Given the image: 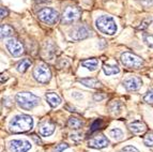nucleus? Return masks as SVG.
<instances>
[{
	"instance_id": "f257e3e1",
	"label": "nucleus",
	"mask_w": 153,
	"mask_h": 152,
	"mask_svg": "<svg viewBox=\"0 0 153 152\" xmlns=\"http://www.w3.org/2000/svg\"><path fill=\"white\" fill-rule=\"evenodd\" d=\"M33 127L32 117L28 115H18L10 121L9 127L13 133H24L30 131Z\"/></svg>"
},
{
	"instance_id": "f03ea898",
	"label": "nucleus",
	"mask_w": 153,
	"mask_h": 152,
	"mask_svg": "<svg viewBox=\"0 0 153 152\" xmlns=\"http://www.w3.org/2000/svg\"><path fill=\"white\" fill-rule=\"evenodd\" d=\"M15 101L17 105L23 109H32L33 107H36L40 103V99L38 96L34 95L33 93L30 92H19L16 94Z\"/></svg>"
},
{
	"instance_id": "7ed1b4c3",
	"label": "nucleus",
	"mask_w": 153,
	"mask_h": 152,
	"mask_svg": "<svg viewBox=\"0 0 153 152\" xmlns=\"http://www.w3.org/2000/svg\"><path fill=\"white\" fill-rule=\"evenodd\" d=\"M95 26L101 32L108 34V36H112L115 34L117 31V25L116 22L111 16L107 15H102L100 16L97 20H95Z\"/></svg>"
},
{
	"instance_id": "20e7f679",
	"label": "nucleus",
	"mask_w": 153,
	"mask_h": 152,
	"mask_svg": "<svg viewBox=\"0 0 153 152\" xmlns=\"http://www.w3.org/2000/svg\"><path fill=\"white\" fill-rule=\"evenodd\" d=\"M121 62L124 66L128 69H140L143 66V60L135 54L125 51L121 55Z\"/></svg>"
},
{
	"instance_id": "39448f33",
	"label": "nucleus",
	"mask_w": 153,
	"mask_h": 152,
	"mask_svg": "<svg viewBox=\"0 0 153 152\" xmlns=\"http://www.w3.org/2000/svg\"><path fill=\"white\" fill-rule=\"evenodd\" d=\"M38 17L43 23L48 24V25H55L56 23H58L60 15H59V13L56 10H54V9L44 8L41 11H39Z\"/></svg>"
},
{
	"instance_id": "423d86ee",
	"label": "nucleus",
	"mask_w": 153,
	"mask_h": 152,
	"mask_svg": "<svg viewBox=\"0 0 153 152\" xmlns=\"http://www.w3.org/2000/svg\"><path fill=\"white\" fill-rule=\"evenodd\" d=\"M82 15V10L77 7H68L63 11L61 16V23L63 25H71L79 19Z\"/></svg>"
},
{
	"instance_id": "0eeeda50",
	"label": "nucleus",
	"mask_w": 153,
	"mask_h": 152,
	"mask_svg": "<svg viewBox=\"0 0 153 152\" xmlns=\"http://www.w3.org/2000/svg\"><path fill=\"white\" fill-rule=\"evenodd\" d=\"M33 77L36 81L41 84H46L48 83L51 78V72L48 66L45 64H39L33 70Z\"/></svg>"
},
{
	"instance_id": "6e6552de",
	"label": "nucleus",
	"mask_w": 153,
	"mask_h": 152,
	"mask_svg": "<svg viewBox=\"0 0 153 152\" xmlns=\"http://www.w3.org/2000/svg\"><path fill=\"white\" fill-rule=\"evenodd\" d=\"M91 33L92 32L89 29V27L87 25H85V24H82V25L75 26L74 28L72 29L70 37L75 41H80L84 40V39H87L88 37L91 36Z\"/></svg>"
},
{
	"instance_id": "1a4fd4ad",
	"label": "nucleus",
	"mask_w": 153,
	"mask_h": 152,
	"mask_svg": "<svg viewBox=\"0 0 153 152\" xmlns=\"http://www.w3.org/2000/svg\"><path fill=\"white\" fill-rule=\"evenodd\" d=\"M11 152H27L31 149V144L25 139H13L9 144Z\"/></svg>"
},
{
	"instance_id": "9d476101",
	"label": "nucleus",
	"mask_w": 153,
	"mask_h": 152,
	"mask_svg": "<svg viewBox=\"0 0 153 152\" xmlns=\"http://www.w3.org/2000/svg\"><path fill=\"white\" fill-rule=\"evenodd\" d=\"M7 48H8L9 53L12 55L13 57H19L24 54V46L22 42H19L16 39H10L5 44Z\"/></svg>"
},
{
	"instance_id": "9b49d317",
	"label": "nucleus",
	"mask_w": 153,
	"mask_h": 152,
	"mask_svg": "<svg viewBox=\"0 0 153 152\" xmlns=\"http://www.w3.org/2000/svg\"><path fill=\"white\" fill-rule=\"evenodd\" d=\"M90 148H94V149H103V148H106L109 145V140L104 136V135L100 134L97 136L92 137L91 139L88 142Z\"/></svg>"
},
{
	"instance_id": "f8f14e48",
	"label": "nucleus",
	"mask_w": 153,
	"mask_h": 152,
	"mask_svg": "<svg viewBox=\"0 0 153 152\" xmlns=\"http://www.w3.org/2000/svg\"><path fill=\"white\" fill-rule=\"evenodd\" d=\"M143 85V81L139 77H128V78L124 79L123 81V87H124L128 91H136L140 88Z\"/></svg>"
},
{
	"instance_id": "ddd939ff",
	"label": "nucleus",
	"mask_w": 153,
	"mask_h": 152,
	"mask_svg": "<svg viewBox=\"0 0 153 152\" xmlns=\"http://www.w3.org/2000/svg\"><path fill=\"white\" fill-rule=\"evenodd\" d=\"M39 132L42 136L47 137L51 136L53 133L55 132V124L51 121H44L40 124V129H39Z\"/></svg>"
},
{
	"instance_id": "4468645a",
	"label": "nucleus",
	"mask_w": 153,
	"mask_h": 152,
	"mask_svg": "<svg viewBox=\"0 0 153 152\" xmlns=\"http://www.w3.org/2000/svg\"><path fill=\"white\" fill-rule=\"evenodd\" d=\"M128 129L134 134H141V133H143L147 130V125L141 121H134L132 123H130Z\"/></svg>"
},
{
	"instance_id": "2eb2a0df",
	"label": "nucleus",
	"mask_w": 153,
	"mask_h": 152,
	"mask_svg": "<svg viewBox=\"0 0 153 152\" xmlns=\"http://www.w3.org/2000/svg\"><path fill=\"white\" fill-rule=\"evenodd\" d=\"M45 98H46V101L48 102V104L51 105L53 108L58 107L59 105L61 104V98L57 93H55V92H48V93H46Z\"/></svg>"
},
{
	"instance_id": "dca6fc26",
	"label": "nucleus",
	"mask_w": 153,
	"mask_h": 152,
	"mask_svg": "<svg viewBox=\"0 0 153 152\" xmlns=\"http://www.w3.org/2000/svg\"><path fill=\"white\" fill-rule=\"evenodd\" d=\"M78 81L80 84H82L84 86L88 87V88H100L102 87L101 81L97 78H80L78 79Z\"/></svg>"
},
{
	"instance_id": "f3484780",
	"label": "nucleus",
	"mask_w": 153,
	"mask_h": 152,
	"mask_svg": "<svg viewBox=\"0 0 153 152\" xmlns=\"http://www.w3.org/2000/svg\"><path fill=\"white\" fill-rule=\"evenodd\" d=\"M82 66H84L85 68H87L90 71H95L99 66V61L95 58H91V59H87V60L82 61Z\"/></svg>"
},
{
	"instance_id": "a211bd4d",
	"label": "nucleus",
	"mask_w": 153,
	"mask_h": 152,
	"mask_svg": "<svg viewBox=\"0 0 153 152\" xmlns=\"http://www.w3.org/2000/svg\"><path fill=\"white\" fill-rule=\"evenodd\" d=\"M103 71H104V73L106 75L109 76V75L118 74L120 72V69H119V66L117 64H112V66H110V64H104L103 66Z\"/></svg>"
},
{
	"instance_id": "6ab92c4d",
	"label": "nucleus",
	"mask_w": 153,
	"mask_h": 152,
	"mask_svg": "<svg viewBox=\"0 0 153 152\" xmlns=\"http://www.w3.org/2000/svg\"><path fill=\"white\" fill-rule=\"evenodd\" d=\"M82 121L77 117H71L68 121V127L72 130H79L82 127Z\"/></svg>"
},
{
	"instance_id": "aec40b11",
	"label": "nucleus",
	"mask_w": 153,
	"mask_h": 152,
	"mask_svg": "<svg viewBox=\"0 0 153 152\" xmlns=\"http://www.w3.org/2000/svg\"><path fill=\"white\" fill-rule=\"evenodd\" d=\"M0 32H1V39H5V38H9L11 37L14 33V29L11 27L10 25H1L0 27Z\"/></svg>"
},
{
	"instance_id": "412c9836",
	"label": "nucleus",
	"mask_w": 153,
	"mask_h": 152,
	"mask_svg": "<svg viewBox=\"0 0 153 152\" xmlns=\"http://www.w3.org/2000/svg\"><path fill=\"white\" fill-rule=\"evenodd\" d=\"M31 66V60L30 59H23V60L19 62V63L16 66V69H17L18 72L21 73H25Z\"/></svg>"
},
{
	"instance_id": "4be33fe9",
	"label": "nucleus",
	"mask_w": 153,
	"mask_h": 152,
	"mask_svg": "<svg viewBox=\"0 0 153 152\" xmlns=\"http://www.w3.org/2000/svg\"><path fill=\"white\" fill-rule=\"evenodd\" d=\"M109 135L116 140H120V139H122V138H123V132L121 131L120 129H117V127H116V129L110 130Z\"/></svg>"
},
{
	"instance_id": "5701e85b",
	"label": "nucleus",
	"mask_w": 153,
	"mask_h": 152,
	"mask_svg": "<svg viewBox=\"0 0 153 152\" xmlns=\"http://www.w3.org/2000/svg\"><path fill=\"white\" fill-rule=\"evenodd\" d=\"M121 106L122 104L120 101H112L109 104V109L111 113H118L121 109Z\"/></svg>"
},
{
	"instance_id": "b1692460",
	"label": "nucleus",
	"mask_w": 153,
	"mask_h": 152,
	"mask_svg": "<svg viewBox=\"0 0 153 152\" xmlns=\"http://www.w3.org/2000/svg\"><path fill=\"white\" fill-rule=\"evenodd\" d=\"M143 144L148 147H153V132H150L143 138Z\"/></svg>"
},
{
	"instance_id": "393cba45",
	"label": "nucleus",
	"mask_w": 153,
	"mask_h": 152,
	"mask_svg": "<svg viewBox=\"0 0 153 152\" xmlns=\"http://www.w3.org/2000/svg\"><path fill=\"white\" fill-rule=\"evenodd\" d=\"M151 22H152V18H151V17L145 18V19L141 22L140 26L138 27V30H145V29H147L149 27V25L151 24Z\"/></svg>"
},
{
	"instance_id": "a878e982",
	"label": "nucleus",
	"mask_w": 153,
	"mask_h": 152,
	"mask_svg": "<svg viewBox=\"0 0 153 152\" xmlns=\"http://www.w3.org/2000/svg\"><path fill=\"white\" fill-rule=\"evenodd\" d=\"M143 42L149 47H153V36L148 34V33H143Z\"/></svg>"
},
{
	"instance_id": "bb28decb",
	"label": "nucleus",
	"mask_w": 153,
	"mask_h": 152,
	"mask_svg": "<svg viewBox=\"0 0 153 152\" xmlns=\"http://www.w3.org/2000/svg\"><path fill=\"white\" fill-rule=\"evenodd\" d=\"M143 101L148 104H153V89H150L143 98Z\"/></svg>"
},
{
	"instance_id": "cd10ccee",
	"label": "nucleus",
	"mask_w": 153,
	"mask_h": 152,
	"mask_svg": "<svg viewBox=\"0 0 153 152\" xmlns=\"http://www.w3.org/2000/svg\"><path fill=\"white\" fill-rule=\"evenodd\" d=\"M68 148H69V145L68 144H59L54 148V152H63Z\"/></svg>"
},
{
	"instance_id": "c85d7f7f",
	"label": "nucleus",
	"mask_w": 153,
	"mask_h": 152,
	"mask_svg": "<svg viewBox=\"0 0 153 152\" xmlns=\"http://www.w3.org/2000/svg\"><path fill=\"white\" fill-rule=\"evenodd\" d=\"M101 125H102V120H100V119L95 120V121L92 123L90 131H91V132H94V131H97V130H99L100 127H101Z\"/></svg>"
},
{
	"instance_id": "c756f323",
	"label": "nucleus",
	"mask_w": 153,
	"mask_h": 152,
	"mask_svg": "<svg viewBox=\"0 0 153 152\" xmlns=\"http://www.w3.org/2000/svg\"><path fill=\"white\" fill-rule=\"evenodd\" d=\"M120 152H139V150L133 146H126V147L122 148Z\"/></svg>"
},
{
	"instance_id": "7c9ffc66",
	"label": "nucleus",
	"mask_w": 153,
	"mask_h": 152,
	"mask_svg": "<svg viewBox=\"0 0 153 152\" xmlns=\"http://www.w3.org/2000/svg\"><path fill=\"white\" fill-rule=\"evenodd\" d=\"M0 13H1V16H0V17L4 18L9 15V10L7 8H1L0 9Z\"/></svg>"
},
{
	"instance_id": "2f4dec72",
	"label": "nucleus",
	"mask_w": 153,
	"mask_h": 152,
	"mask_svg": "<svg viewBox=\"0 0 153 152\" xmlns=\"http://www.w3.org/2000/svg\"><path fill=\"white\" fill-rule=\"evenodd\" d=\"M93 99H94L95 101H102L103 99H105V95L102 93H95L94 95H93Z\"/></svg>"
},
{
	"instance_id": "473e14b6",
	"label": "nucleus",
	"mask_w": 153,
	"mask_h": 152,
	"mask_svg": "<svg viewBox=\"0 0 153 152\" xmlns=\"http://www.w3.org/2000/svg\"><path fill=\"white\" fill-rule=\"evenodd\" d=\"M34 1L38 3H46V2H51V0H34Z\"/></svg>"
},
{
	"instance_id": "72a5a7b5",
	"label": "nucleus",
	"mask_w": 153,
	"mask_h": 152,
	"mask_svg": "<svg viewBox=\"0 0 153 152\" xmlns=\"http://www.w3.org/2000/svg\"><path fill=\"white\" fill-rule=\"evenodd\" d=\"M77 93H78V92H74V93H73V96H74V98H76V99H82V94H77Z\"/></svg>"
}]
</instances>
